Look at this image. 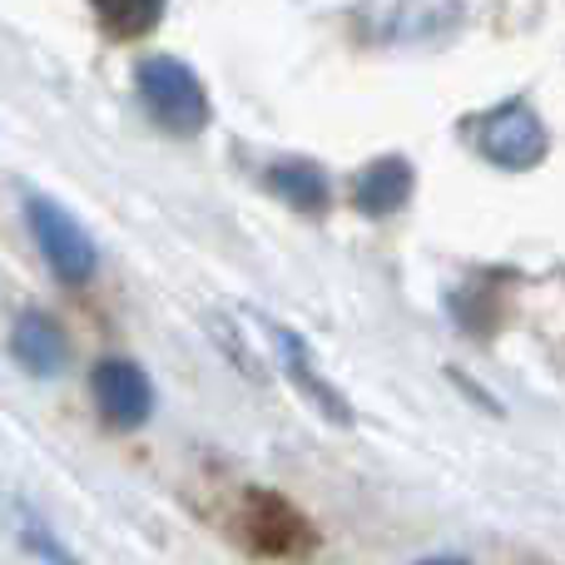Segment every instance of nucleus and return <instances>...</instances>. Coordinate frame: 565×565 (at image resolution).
I'll list each match as a JSON object with an SVG mask.
<instances>
[{
    "instance_id": "f257e3e1",
    "label": "nucleus",
    "mask_w": 565,
    "mask_h": 565,
    "mask_svg": "<svg viewBox=\"0 0 565 565\" xmlns=\"http://www.w3.org/2000/svg\"><path fill=\"white\" fill-rule=\"evenodd\" d=\"M139 95L169 135H199L209 125V95L199 75L174 55L139 60Z\"/></svg>"
},
{
    "instance_id": "f03ea898",
    "label": "nucleus",
    "mask_w": 565,
    "mask_h": 565,
    "mask_svg": "<svg viewBox=\"0 0 565 565\" xmlns=\"http://www.w3.org/2000/svg\"><path fill=\"white\" fill-rule=\"evenodd\" d=\"M238 536H244L248 551H258V556H308L312 551V526L302 521V511L292 507V501L274 497V491H244V501H238Z\"/></svg>"
},
{
    "instance_id": "7ed1b4c3",
    "label": "nucleus",
    "mask_w": 565,
    "mask_h": 565,
    "mask_svg": "<svg viewBox=\"0 0 565 565\" xmlns=\"http://www.w3.org/2000/svg\"><path fill=\"white\" fill-rule=\"evenodd\" d=\"M30 228H35V244L45 254V264L65 282H85L95 274V244H89V234L50 194H30Z\"/></svg>"
},
{
    "instance_id": "20e7f679",
    "label": "nucleus",
    "mask_w": 565,
    "mask_h": 565,
    "mask_svg": "<svg viewBox=\"0 0 565 565\" xmlns=\"http://www.w3.org/2000/svg\"><path fill=\"white\" fill-rule=\"evenodd\" d=\"M477 145L501 169H536L546 154V125L531 105H501L481 119Z\"/></svg>"
},
{
    "instance_id": "39448f33",
    "label": "nucleus",
    "mask_w": 565,
    "mask_h": 565,
    "mask_svg": "<svg viewBox=\"0 0 565 565\" xmlns=\"http://www.w3.org/2000/svg\"><path fill=\"white\" fill-rule=\"evenodd\" d=\"M89 392L99 402V417L119 431H135L149 422V407H154V392H149V377L125 358H105L95 372H89Z\"/></svg>"
},
{
    "instance_id": "423d86ee",
    "label": "nucleus",
    "mask_w": 565,
    "mask_h": 565,
    "mask_svg": "<svg viewBox=\"0 0 565 565\" xmlns=\"http://www.w3.org/2000/svg\"><path fill=\"white\" fill-rule=\"evenodd\" d=\"M407 194H412V164L402 154L372 159V164H362L358 179H352V204H358V214H367V218L397 214V209L407 204Z\"/></svg>"
},
{
    "instance_id": "0eeeda50",
    "label": "nucleus",
    "mask_w": 565,
    "mask_h": 565,
    "mask_svg": "<svg viewBox=\"0 0 565 565\" xmlns=\"http://www.w3.org/2000/svg\"><path fill=\"white\" fill-rule=\"evenodd\" d=\"M10 352H15L20 367L35 372V377H55V372L65 367V358H70L60 322L50 318V312H40V308H25L15 318V328H10Z\"/></svg>"
},
{
    "instance_id": "6e6552de",
    "label": "nucleus",
    "mask_w": 565,
    "mask_h": 565,
    "mask_svg": "<svg viewBox=\"0 0 565 565\" xmlns=\"http://www.w3.org/2000/svg\"><path fill=\"white\" fill-rule=\"evenodd\" d=\"M274 338H278V348H282V367H288V377L298 382V392H302V397H308L312 407H318L322 417L332 422V427H352V407L338 397V387H332V382L322 377V372L308 362V348H302V338H298V332L274 328Z\"/></svg>"
},
{
    "instance_id": "1a4fd4ad",
    "label": "nucleus",
    "mask_w": 565,
    "mask_h": 565,
    "mask_svg": "<svg viewBox=\"0 0 565 565\" xmlns=\"http://www.w3.org/2000/svg\"><path fill=\"white\" fill-rule=\"evenodd\" d=\"M268 189H274L278 199H288L292 209H302V214H322V209H328V179H322V169H312L308 159H278V164L268 169Z\"/></svg>"
},
{
    "instance_id": "9d476101",
    "label": "nucleus",
    "mask_w": 565,
    "mask_h": 565,
    "mask_svg": "<svg viewBox=\"0 0 565 565\" xmlns=\"http://www.w3.org/2000/svg\"><path fill=\"white\" fill-rule=\"evenodd\" d=\"M95 20L115 40H139L164 20V6H154V0H115V6H95Z\"/></svg>"
},
{
    "instance_id": "9b49d317",
    "label": "nucleus",
    "mask_w": 565,
    "mask_h": 565,
    "mask_svg": "<svg viewBox=\"0 0 565 565\" xmlns=\"http://www.w3.org/2000/svg\"><path fill=\"white\" fill-rule=\"evenodd\" d=\"M30 546H35V551H40V556H45L50 565H70L65 556H60V546H55V541H45V536H35V531H30Z\"/></svg>"
},
{
    "instance_id": "f8f14e48",
    "label": "nucleus",
    "mask_w": 565,
    "mask_h": 565,
    "mask_svg": "<svg viewBox=\"0 0 565 565\" xmlns=\"http://www.w3.org/2000/svg\"><path fill=\"white\" fill-rule=\"evenodd\" d=\"M422 565H467L461 556H437V561H422Z\"/></svg>"
}]
</instances>
